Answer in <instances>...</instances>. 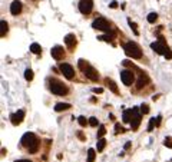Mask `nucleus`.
I'll list each match as a JSON object with an SVG mask.
<instances>
[{
	"mask_svg": "<svg viewBox=\"0 0 172 162\" xmlns=\"http://www.w3.org/2000/svg\"><path fill=\"white\" fill-rule=\"evenodd\" d=\"M22 145L26 146L27 149H29V152L30 154H34L37 149H39V141H37V138H36V135L34 133H30V132H27V133H24L23 136H22Z\"/></svg>",
	"mask_w": 172,
	"mask_h": 162,
	"instance_id": "f257e3e1",
	"label": "nucleus"
},
{
	"mask_svg": "<svg viewBox=\"0 0 172 162\" xmlns=\"http://www.w3.org/2000/svg\"><path fill=\"white\" fill-rule=\"evenodd\" d=\"M125 53L129 56V58H134V59H141L142 58V50L141 48L138 46L136 43H134V42H128V43H125Z\"/></svg>",
	"mask_w": 172,
	"mask_h": 162,
	"instance_id": "f03ea898",
	"label": "nucleus"
},
{
	"mask_svg": "<svg viewBox=\"0 0 172 162\" xmlns=\"http://www.w3.org/2000/svg\"><path fill=\"white\" fill-rule=\"evenodd\" d=\"M49 89H50V92H53L55 95H65L68 92L66 86L59 81H52L50 85H49Z\"/></svg>",
	"mask_w": 172,
	"mask_h": 162,
	"instance_id": "7ed1b4c3",
	"label": "nucleus"
},
{
	"mask_svg": "<svg viewBox=\"0 0 172 162\" xmlns=\"http://www.w3.org/2000/svg\"><path fill=\"white\" fill-rule=\"evenodd\" d=\"M92 27H93V29H98V30H102V32L110 33V25L108 23V20H105V19H102V17L93 20Z\"/></svg>",
	"mask_w": 172,
	"mask_h": 162,
	"instance_id": "20e7f679",
	"label": "nucleus"
},
{
	"mask_svg": "<svg viewBox=\"0 0 172 162\" xmlns=\"http://www.w3.org/2000/svg\"><path fill=\"white\" fill-rule=\"evenodd\" d=\"M151 48H152V50H155L158 55H165V52L168 50V48L165 46V39H164L162 36L159 37V42L151 43Z\"/></svg>",
	"mask_w": 172,
	"mask_h": 162,
	"instance_id": "39448f33",
	"label": "nucleus"
},
{
	"mask_svg": "<svg viewBox=\"0 0 172 162\" xmlns=\"http://www.w3.org/2000/svg\"><path fill=\"white\" fill-rule=\"evenodd\" d=\"M92 9H93V1H92V0H80V3H79V10H80V13L89 15V13L92 12Z\"/></svg>",
	"mask_w": 172,
	"mask_h": 162,
	"instance_id": "423d86ee",
	"label": "nucleus"
},
{
	"mask_svg": "<svg viewBox=\"0 0 172 162\" xmlns=\"http://www.w3.org/2000/svg\"><path fill=\"white\" fill-rule=\"evenodd\" d=\"M83 72H85L86 78H87V79H90V81L96 82L98 79H99V75H98L96 69H95V67H92L90 65H86V67L83 69Z\"/></svg>",
	"mask_w": 172,
	"mask_h": 162,
	"instance_id": "0eeeda50",
	"label": "nucleus"
},
{
	"mask_svg": "<svg viewBox=\"0 0 172 162\" xmlns=\"http://www.w3.org/2000/svg\"><path fill=\"white\" fill-rule=\"evenodd\" d=\"M59 69H60V72L65 75V78H68V79H72L73 76H75V70H73V67L68 63H60L59 66Z\"/></svg>",
	"mask_w": 172,
	"mask_h": 162,
	"instance_id": "6e6552de",
	"label": "nucleus"
},
{
	"mask_svg": "<svg viewBox=\"0 0 172 162\" xmlns=\"http://www.w3.org/2000/svg\"><path fill=\"white\" fill-rule=\"evenodd\" d=\"M120 79H122V82L126 86H131L132 82H134V72H131V70H122L120 72Z\"/></svg>",
	"mask_w": 172,
	"mask_h": 162,
	"instance_id": "1a4fd4ad",
	"label": "nucleus"
},
{
	"mask_svg": "<svg viewBox=\"0 0 172 162\" xmlns=\"http://www.w3.org/2000/svg\"><path fill=\"white\" fill-rule=\"evenodd\" d=\"M139 125H141V114H139L138 108H134V118L131 121V128H132V130H136Z\"/></svg>",
	"mask_w": 172,
	"mask_h": 162,
	"instance_id": "9d476101",
	"label": "nucleus"
},
{
	"mask_svg": "<svg viewBox=\"0 0 172 162\" xmlns=\"http://www.w3.org/2000/svg\"><path fill=\"white\" fill-rule=\"evenodd\" d=\"M52 56H53V59H56V60H62L63 59V56H65V50L62 46H55V48L52 49Z\"/></svg>",
	"mask_w": 172,
	"mask_h": 162,
	"instance_id": "9b49d317",
	"label": "nucleus"
},
{
	"mask_svg": "<svg viewBox=\"0 0 172 162\" xmlns=\"http://www.w3.org/2000/svg\"><path fill=\"white\" fill-rule=\"evenodd\" d=\"M23 118H24V112H23V111H17L16 114H13L12 116H10L13 125H19V123L23 121Z\"/></svg>",
	"mask_w": 172,
	"mask_h": 162,
	"instance_id": "f8f14e48",
	"label": "nucleus"
},
{
	"mask_svg": "<svg viewBox=\"0 0 172 162\" xmlns=\"http://www.w3.org/2000/svg\"><path fill=\"white\" fill-rule=\"evenodd\" d=\"M20 12H22V3H20L19 0H15V1L10 4V13L16 16V15L20 13Z\"/></svg>",
	"mask_w": 172,
	"mask_h": 162,
	"instance_id": "ddd939ff",
	"label": "nucleus"
},
{
	"mask_svg": "<svg viewBox=\"0 0 172 162\" xmlns=\"http://www.w3.org/2000/svg\"><path fill=\"white\" fill-rule=\"evenodd\" d=\"M65 43L68 45V48L70 49H73L75 48V45H76V37H75V34H66L65 36Z\"/></svg>",
	"mask_w": 172,
	"mask_h": 162,
	"instance_id": "4468645a",
	"label": "nucleus"
},
{
	"mask_svg": "<svg viewBox=\"0 0 172 162\" xmlns=\"http://www.w3.org/2000/svg\"><path fill=\"white\" fill-rule=\"evenodd\" d=\"M132 118H134V109H128V111H125V112H123V116H122L123 122L129 123V122L132 121Z\"/></svg>",
	"mask_w": 172,
	"mask_h": 162,
	"instance_id": "2eb2a0df",
	"label": "nucleus"
},
{
	"mask_svg": "<svg viewBox=\"0 0 172 162\" xmlns=\"http://www.w3.org/2000/svg\"><path fill=\"white\" fill-rule=\"evenodd\" d=\"M105 82H106L108 88H109L113 93H119V90H118V88H116V85H115V82H113V81H110L109 78H106V79H105Z\"/></svg>",
	"mask_w": 172,
	"mask_h": 162,
	"instance_id": "dca6fc26",
	"label": "nucleus"
},
{
	"mask_svg": "<svg viewBox=\"0 0 172 162\" xmlns=\"http://www.w3.org/2000/svg\"><path fill=\"white\" fill-rule=\"evenodd\" d=\"M7 27H9V26H7V22H6V20H1V22H0V36H1V37L6 36Z\"/></svg>",
	"mask_w": 172,
	"mask_h": 162,
	"instance_id": "f3484780",
	"label": "nucleus"
},
{
	"mask_svg": "<svg viewBox=\"0 0 172 162\" xmlns=\"http://www.w3.org/2000/svg\"><path fill=\"white\" fill-rule=\"evenodd\" d=\"M70 108V105L69 103H56V106H55V111L56 112H62V111H66Z\"/></svg>",
	"mask_w": 172,
	"mask_h": 162,
	"instance_id": "a211bd4d",
	"label": "nucleus"
},
{
	"mask_svg": "<svg viewBox=\"0 0 172 162\" xmlns=\"http://www.w3.org/2000/svg\"><path fill=\"white\" fill-rule=\"evenodd\" d=\"M40 50H42V49H40V45H39V43H32V45H30V52H32V53L39 55Z\"/></svg>",
	"mask_w": 172,
	"mask_h": 162,
	"instance_id": "6ab92c4d",
	"label": "nucleus"
},
{
	"mask_svg": "<svg viewBox=\"0 0 172 162\" xmlns=\"http://www.w3.org/2000/svg\"><path fill=\"white\" fill-rule=\"evenodd\" d=\"M95 156H96V154H95V149H89L87 151V162H93L95 161Z\"/></svg>",
	"mask_w": 172,
	"mask_h": 162,
	"instance_id": "aec40b11",
	"label": "nucleus"
},
{
	"mask_svg": "<svg viewBox=\"0 0 172 162\" xmlns=\"http://www.w3.org/2000/svg\"><path fill=\"white\" fill-rule=\"evenodd\" d=\"M105 145H106V141H105L103 138H99V141H98V144H96V149L101 152V151H103Z\"/></svg>",
	"mask_w": 172,
	"mask_h": 162,
	"instance_id": "412c9836",
	"label": "nucleus"
},
{
	"mask_svg": "<svg viewBox=\"0 0 172 162\" xmlns=\"http://www.w3.org/2000/svg\"><path fill=\"white\" fill-rule=\"evenodd\" d=\"M155 126H158V121H156V118H152L151 121H149V125H148V130L151 132V130H154Z\"/></svg>",
	"mask_w": 172,
	"mask_h": 162,
	"instance_id": "4be33fe9",
	"label": "nucleus"
},
{
	"mask_svg": "<svg viewBox=\"0 0 172 162\" xmlns=\"http://www.w3.org/2000/svg\"><path fill=\"white\" fill-rule=\"evenodd\" d=\"M24 78H26V81H32V79H33V70H32V69H26Z\"/></svg>",
	"mask_w": 172,
	"mask_h": 162,
	"instance_id": "5701e85b",
	"label": "nucleus"
},
{
	"mask_svg": "<svg viewBox=\"0 0 172 162\" xmlns=\"http://www.w3.org/2000/svg\"><path fill=\"white\" fill-rule=\"evenodd\" d=\"M112 37H113V34H103V36H99L98 39H99V40H103V42H110Z\"/></svg>",
	"mask_w": 172,
	"mask_h": 162,
	"instance_id": "b1692460",
	"label": "nucleus"
},
{
	"mask_svg": "<svg viewBox=\"0 0 172 162\" xmlns=\"http://www.w3.org/2000/svg\"><path fill=\"white\" fill-rule=\"evenodd\" d=\"M156 19H158V15H156V13H149V15H148V22H149V23H155Z\"/></svg>",
	"mask_w": 172,
	"mask_h": 162,
	"instance_id": "393cba45",
	"label": "nucleus"
},
{
	"mask_svg": "<svg viewBox=\"0 0 172 162\" xmlns=\"http://www.w3.org/2000/svg\"><path fill=\"white\" fill-rule=\"evenodd\" d=\"M123 132H125V128L120 123H116L115 125V133H123Z\"/></svg>",
	"mask_w": 172,
	"mask_h": 162,
	"instance_id": "a878e982",
	"label": "nucleus"
},
{
	"mask_svg": "<svg viewBox=\"0 0 172 162\" xmlns=\"http://www.w3.org/2000/svg\"><path fill=\"white\" fill-rule=\"evenodd\" d=\"M78 122H79L80 126H86V123H87V121H86L85 116H79V118H78Z\"/></svg>",
	"mask_w": 172,
	"mask_h": 162,
	"instance_id": "bb28decb",
	"label": "nucleus"
},
{
	"mask_svg": "<svg viewBox=\"0 0 172 162\" xmlns=\"http://www.w3.org/2000/svg\"><path fill=\"white\" fill-rule=\"evenodd\" d=\"M105 133H106V129H105L103 125H101V126H99V130H98V138H102Z\"/></svg>",
	"mask_w": 172,
	"mask_h": 162,
	"instance_id": "cd10ccee",
	"label": "nucleus"
},
{
	"mask_svg": "<svg viewBox=\"0 0 172 162\" xmlns=\"http://www.w3.org/2000/svg\"><path fill=\"white\" fill-rule=\"evenodd\" d=\"M145 82H146V79H145V78H143V76H142V78H141V79H139V81H138V89H141V88H143V86H145Z\"/></svg>",
	"mask_w": 172,
	"mask_h": 162,
	"instance_id": "c85d7f7f",
	"label": "nucleus"
},
{
	"mask_svg": "<svg viewBox=\"0 0 172 162\" xmlns=\"http://www.w3.org/2000/svg\"><path fill=\"white\" fill-rule=\"evenodd\" d=\"M128 23H129V26L132 27L134 33H135V34H139V32H138V29H136V25H135V23H132V20H128Z\"/></svg>",
	"mask_w": 172,
	"mask_h": 162,
	"instance_id": "c756f323",
	"label": "nucleus"
},
{
	"mask_svg": "<svg viewBox=\"0 0 172 162\" xmlns=\"http://www.w3.org/2000/svg\"><path fill=\"white\" fill-rule=\"evenodd\" d=\"M141 112H142V114H148V112H149V106H148L146 103H143V105L141 106Z\"/></svg>",
	"mask_w": 172,
	"mask_h": 162,
	"instance_id": "7c9ffc66",
	"label": "nucleus"
},
{
	"mask_svg": "<svg viewBox=\"0 0 172 162\" xmlns=\"http://www.w3.org/2000/svg\"><path fill=\"white\" fill-rule=\"evenodd\" d=\"M89 123H90V126H98V119L96 118H89Z\"/></svg>",
	"mask_w": 172,
	"mask_h": 162,
	"instance_id": "2f4dec72",
	"label": "nucleus"
},
{
	"mask_svg": "<svg viewBox=\"0 0 172 162\" xmlns=\"http://www.w3.org/2000/svg\"><path fill=\"white\" fill-rule=\"evenodd\" d=\"M164 145L172 149V139H171V138H166V139H165V142H164Z\"/></svg>",
	"mask_w": 172,
	"mask_h": 162,
	"instance_id": "473e14b6",
	"label": "nucleus"
},
{
	"mask_svg": "<svg viewBox=\"0 0 172 162\" xmlns=\"http://www.w3.org/2000/svg\"><path fill=\"white\" fill-rule=\"evenodd\" d=\"M164 56H165L166 59H172V52L169 50V49H168V50L165 52V55H164Z\"/></svg>",
	"mask_w": 172,
	"mask_h": 162,
	"instance_id": "72a5a7b5",
	"label": "nucleus"
},
{
	"mask_svg": "<svg viewBox=\"0 0 172 162\" xmlns=\"http://www.w3.org/2000/svg\"><path fill=\"white\" fill-rule=\"evenodd\" d=\"M93 92H95V93H102L103 89H102V88H95V89H93Z\"/></svg>",
	"mask_w": 172,
	"mask_h": 162,
	"instance_id": "f704fd0d",
	"label": "nucleus"
},
{
	"mask_svg": "<svg viewBox=\"0 0 172 162\" xmlns=\"http://www.w3.org/2000/svg\"><path fill=\"white\" fill-rule=\"evenodd\" d=\"M129 148H131V142H126L125 144V149H129Z\"/></svg>",
	"mask_w": 172,
	"mask_h": 162,
	"instance_id": "c9c22d12",
	"label": "nucleus"
},
{
	"mask_svg": "<svg viewBox=\"0 0 172 162\" xmlns=\"http://www.w3.org/2000/svg\"><path fill=\"white\" fill-rule=\"evenodd\" d=\"M116 6H118L116 1H112V3H110V7H116Z\"/></svg>",
	"mask_w": 172,
	"mask_h": 162,
	"instance_id": "e433bc0d",
	"label": "nucleus"
},
{
	"mask_svg": "<svg viewBox=\"0 0 172 162\" xmlns=\"http://www.w3.org/2000/svg\"><path fill=\"white\" fill-rule=\"evenodd\" d=\"M16 162H30L29 159H20V161H16Z\"/></svg>",
	"mask_w": 172,
	"mask_h": 162,
	"instance_id": "4c0bfd02",
	"label": "nucleus"
},
{
	"mask_svg": "<svg viewBox=\"0 0 172 162\" xmlns=\"http://www.w3.org/2000/svg\"><path fill=\"white\" fill-rule=\"evenodd\" d=\"M169 162H172V159H171V161H169Z\"/></svg>",
	"mask_w": 172,
	"mask_h": 162,
	"instance_id": "58836bf2",
	"label": "nucleus"
}]
</instances>
